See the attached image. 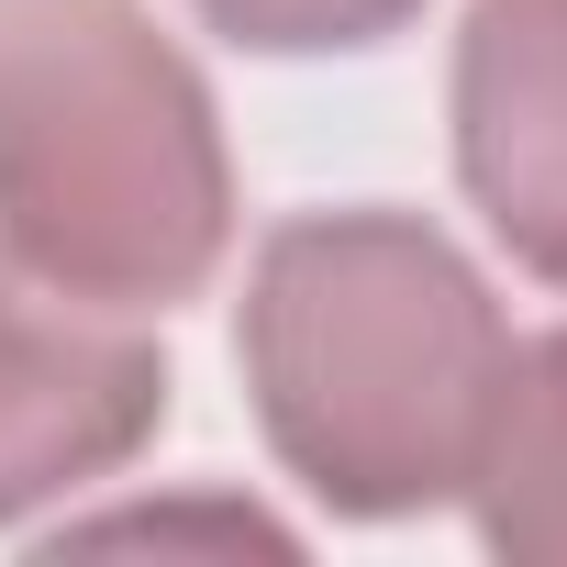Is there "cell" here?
Returning <instances> with one entry per match:
<instances>
[{"mask_svg": "<svg viewBox=\"0 0 567 567\" xmlns=\"http://www.w3.org/2000/svg\"><path fill=\"white\" fill-rule=\"evenodd\" d=\"M467 512L501 567H567V323L512 334V368L467 467Z\"/></svg>", "mask_w": 567, "mask_h": 567, "instance_id": "obj_5", "label": "cell"}, {"mask_svg": "<svg viewBox=\"0 0 567 567\" xmlns=\"http://www.w3.org/2000/svg\"><path fill=\"white\" fill-rule=\"evenodd\" d=\"M167 390L178 379L134 312L68 301L0 256V534L134 467L167 423Z\"/></svg>", "mask_w": 567, "mask_h": 567, "instance_id": "obj_3", "label": "cell"}, {"mask_svg": "<svg viewBox=\"0 0 567 567\" xmlns=\"http://www.w3.org/2000/svg\"><path fill=\"white\" fill-rule=\"evenodd\" d=\"M234 245L223 101L145 0H0V256L101 312H178Z\"/></svg>", "mask_w": 567, "mask_h": 567, "instance_id": "obj_2", "label": "cell"}, {"mask_svg": "<svg viewBox=\"0 0 567 567\" xmlns=\"http://www.w3.org/2000/svg\"><path fill=\"white\" fill-rule=\"evenodd\" d=\"M189 12L245 56H357L423 23V0H189Z\"/></svg>", "mask_w": 567, "mask_h": 567, "instance_id": "obj_6", "label": "cell"}, {"mask_svg": "<svg viewBox=\"0 0 567 567\" xmlns=\"http://www.w3.org/2000/svg\"><path fill=\"white\" fill-rule=\"evenodd\" d=\"M234 368L267 456L334 523H412L434 501H467L512 323L445 223L346 200L256 234Z\"/></svg>", "mask_w": 567, "mask_h": 567, "instance_id": "obj_1", "label": "cell"}, {"mask_svg": "<svg viewBox=\"0 0 567 567\" xmlns=\"http://www.w3.org/2000/svg\"><path fill=\"white\" fill-rule=\"evenodd\" d=\"M456 189L501 234V256L567 290V0H467L456 68Z\"/></svg>", "mask_w": 567, "mask_h": 567, "instance_id": "obj_4", "label": "cell"}]
</instances>
